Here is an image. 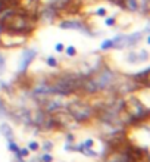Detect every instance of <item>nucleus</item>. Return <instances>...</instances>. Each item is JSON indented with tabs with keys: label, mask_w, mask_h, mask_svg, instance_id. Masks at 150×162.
I'll list each match as a JSON object with an SVG mask.
<instances>
[{
	"label": "nucleus",
	"mask_w": 150,
	"mask_h": 162,
	"mask_svg": "<svg viewBox=\"0 0 150 162\" xmlns=\"http://www.w3.org/2000/svg\"><path fill=\"white\" fill-rule=\"evenodd\" d=\"M33 27H34L33 18H30L25 14L10 12V14H7L5 18H2V21H0V30L15 34L30 33L33 30Z\"/></svg>",
	"instance_id": "f257e3e1"
},
{
	"label": "nucleus",
	"mask_w": 150,
	"mask_h": 162,
	"mask_svg": "<svg viewBox=\"0 0 150 162\" xmlns=\"http://www.w3.org/2000/svg\"><path fill=\"white\" fill-rule=\"evenodd\" d=\"M124 108H125V114L130 116L131 121H141L143 118H146L149 115V111L146 108H143L141 102L136 99V97H131L124 103Z\"/></svg>",
	"instance_id": "f03ea898"
},
{
	"label": "nucleus",
	"mask_w": 150,
	"mask_h": 162,
	"mask_svg": "<svg viewBox=\"0 0 150 162\" xmlns=\"http://www.w3.org/2000/svg\"><path fill=\"white\" fill-rule=\"evenodd\" d=\"M68 112L71 116H74L77 121L84 122L90 119L94 115V109L87 103H81V102H74L68 106Z\"/></svg>",
	"instance_id": "7ed1b4c3"
},
{
	"label": "nucleus",
	"mask_w": 150,
	"mask_h": 162,
	"mask_svg": "<svg viewBox=\"0 0 150 162\" xmlns=\"http://www.w3.org/2000/svg\"><path fill=\"white\" fill-rule=\"evenodd\" d=\"M93 83L96 84V87H97V90H105V88H108L113 83V80H115V75H113V72L110 71L109 68H102L99 72H96L94 75H93Z\"/></svg>",
	"instance_id": "20e7f679"
},
{
	"label": "nucleus",
	"mask_w": 150,
	"mask_h": 162,
	"mask_svg": "<svg viewBox=\"0 0 150 162\" xmlns=\"http://www.w3.org/2000/svg\"><path fill=\"white\" fill-rule=\"evenodd\" d=\"M0 43H2V46H6V47H15V46H19L24 43V37H22V34L3 31L0 35Z\"/></svg>",
	"instance_id": "39448f33"
},
{
	"label": "nucleus",
	"mask_w": 150,
	"mask_h": 162,
	"mask_svg": "<svg viewBox=\"0 0 150 162\" xmlns=\"http://www.w3.org/2000/svg\"><path fill=\"white\" fill-rule=\"evenodd\" d=\"M34 58H35V50H31V49L24 50L22 58H21V63H19V72H24L28 68V65L34 61Z\"/></svg>",
	"instance_id": "423d86ee"
},
{
	"label": "nucleus",
	"mask_w": 150,
	"mask_h": 162,
	"mask_svg": "<svg viewBox=\"0 0 150 162\" xmlns=\"http://www.w3.org/2000/svg\"><path fill=\"white\" fill-rule=\"evenodd\" d=\"M62 28H69V30H80V31H85L87 33V28L84 27V24L80 22V21H65L61 24Z\"/></svg>",
	"instance_id": "0eeeda50"
},
{
	"label": "nucleus",
	"mask_w": 150,
	"mask_h": 162,
	"mask_svg": "<svg viewBox=\"0 0 150 162\" xmlns=\"http://www.w3.org/2000/svg\"><path fill=\"white\" fill-rule=\"evenodd\" d=\"M108 162H131L127 152H115L108 158Z\"/></svg>",
	"instance_id": "6e6552de"
},
{
	"label": "nucleus",
	"mask_w": 150,
	"mask_h": 162,
	"mask_svg": "<svg viewBox=\"0 0 150 162\" xmlns=\"http://www.w3.org/2000/svg\"><path fill=\"white\" fill-rule=\"evenodd\" d=\"M81 87L85 90V91H89V93H96L97 91V87H96V84L93 83V80L91 78H82L81 81Z\"/></svg>",
	"instance_id": "1a4fd4ad"
},
{
	"label": "nucleus",
	"mask_w": 150,
	"mask_h": 162,
	"mask_svg": "<svg viewBox=\"0 0 150 162\" xmlns=\"http://www.w3.org/2000/svg\"><path fill=\"white\" fill-rule=\"evenodd\" d=\"M119 5H121L122 7H125V9L131 10V12L138 10V0H121Z\"/></svg>",
	"instance_id": "9d476101"
},
{
	"label": "nucleus",
	"mask_w": 150,
	"mask_h": 162,
	"mask_svg": "<svg viewBox=\"0 0 150 162\" xmlns=\"http://www.w3.org/2000/svg\"><path fill=\"white\" fill-rule=\"evenodd\" d=\"M124 46H127V35H118L112 40V47L122 49Z\"/></svg>",
	"instance_id": "9b49d317"
},
{
	"label": "nucleus",
	"mask_w": 150,
	"mask_h": 162,
	"mask_svg": "<svg viewBox=\"0 0 150 162\" xmlns=\"http://www.w3.org/2000/svg\"><path fill=\"white\" fill-rule=\"evenodd\" d=\"M134 80H137L140 84H141V83H144V86L147 87V86H149V69H144L141 74L134 75Z\"/></svg>",
	"instance_id": "f8f14e48"
},
{
	"label": "nucleus",
	"mask_w": 150,
	"mask_h": 162,
	"mask_svg": "<svg viewBox=\"0 0 150 162\" xmlns=\"http://www.w3.org/2000/svg\"><path fill=\"white\" fill-rule=\"evenodd\" d=\"M146 59H147V52H140V53H130L128 55V61L130 62L146 61Z\"/></svg>",
	"instance_id": "ddd939ff"
},
{
	"label": "nucleus",
	"mask_w": 150,
	"mask_h": 162,
	"mask_svg": "<svg viewBox=\"0 0 150 162\" xmlns=\"http://www.w3.org/2000/svg\"><path fill=\"white\" fill-rule=\"evenodd\" d=\"M140 40H141V33H134L131 35H127V46H134Z\"/></svg>",
	"instance_id": "4468645a"
},
{
	"label": "nucleus",
	"mask_w": 150,
	"mask_h": 162,
	"mask_svg": "<svg viewBox=\"0 0 150 162\" xmlns=\"http://www.w3.org/2000/svg\"><path fill=\"white\" fill-rule=\"evenodd\" d=\"M0 131L3 133V136L6 137L7 140H12L14 133H12V130H10V127H9L7 124H2V125H0Z\"/></svg>",
	"instance_id": "2eb2a0df"
},
{
	"label": "nucleus",
	"mask_w": 150,
	"mask_h": 162,
	"mask_svg": "<svg viewBox=\"0 0 150 162\" xmlns=\"http://www.w3.org/2000/svg\"><path fill=\"white\" fill-rule=\"evenodd\" d=\"M66 55H68V56H75V55H77V49H75L74 46L66 47Z\"/></svg>",
	"instance_id": "dca6fc26"
},
{
	"label": "nucleus",
	"mask_w": 150,
	"mask_h": 162,
	"mask_svg": "<svg viewBox=\"0 0 150 162\" xmlns=\"http://www.w3.org/2000/svg\"><path fill=\"white\" fill-rule=\"evenodd\" d=\"M9 150H12V152H18L19 148H18V144H16V143H14L12 140H9Z\"/></svg>",
	"instance_id": "f3484780"
},
{
	"label": "nucleus",
	"mask_w": 150,
	"mask_h": 162,
	"mask_svg": "<svg viewBox=\"0 0 150 162\" xmlns=\"http://www.w3.org/2000/svg\"><path fill=\"white\" fill-rule=\"evenodd\" d=\"M112 47V40H106L102 43V49L103 50H106V49H110Z\"/></svg>",
	"instance_id": "a211bd4d"
},
{
	"label": "nucleus",
	"mask_w": 150,
	"mask_h": 162,
	"mask_svg": "<svg viewBox=\"0 0 150 162\" xmlns=\"http://www.w3.org/2000/svg\"><path fill=\"white\" fill-rule=\"evenodd\" d=\"M5 72V58L0 55V75Z\"/></svg>",
	"instance_id": "6ab92c4d"
},
{
	"label": "nucleus",
	"mask_w": 150,
	"mask_h": 162,
	"mask_svg": "<svg viewBox=\"0 0 150 162\" xmlns=\"http://www.w3.org/2000/svg\"><path fill=\"white\" fill-rule=\"evenodd\" d=\"M47 65H50V67H56V65H57V61H56L55 58L50 56V58H47Z\"/></svg>",
	"instance_id": "aec40b11"
},
{
	"label": "nucleus",
	"mask_w": 150,
	"mask_h": 162,
	"mask_svg": "<svg viewBox=\"0 0 150 162\" xmlns=\"http://www.w3.org/2000/svg\"><path fill=\"white\" fill-rule=\"evenodd\" d=\"M28 148H30V150H37V149H38V143L31 142L30 144H28Z\"/></svg>",
	"instance_id": "412c9836"
},
{
	"label": "nucleus",
	"mask_w": 150,
	"mask_h": 162,
	"mask_svg": "<svg viewBox=\"0 0 150 162\" xmlns=\"http://www.w3.org/2000/svg\"><path fill=\"white\" fill-rule=\"evenodd\" d=\"M52 159H53V158H52L50 155H43L41 156V161L43 162H52Z\"/></svg>",
	"instance_id": "4be33fe9"
},
{
	"label": "nucleus",
	"mask_w": 150,
	"mask_h": 162,
	"mask_svg": "<svg viewBox=\"0 0 150 162\" xmlns=\"http://www.w3.org/2000/svg\"><path fill=\"white\" fill-rule=\"evenodd\" d=\"M96 14L99 15V16H105V15H106V9H105V7H100V9H97Z\"/></svg>",
	"instance_id": "5701e85b"
},
{
	"label": "nucleus",
	"mask_w": 150,
	"mask_h": 162,
	"mask_svg": "<svg viewBox=\"0 0 150 162\" xmlns=\"http://www.w3.org/2000/svg\"><path fill=\"white\" fill-rule=\"evenodd\" d=\"M105 22H106V25L112 27V25H115V18H108V19L105 21Z\"/></svg>",
	"instance_id": "b1692460"
},
{
	"label": "nucleus",
	"mask_w": 150,
	"mask_h": 162,
	"mask_svg": "<svg viewBox=\"0 0 150 162\" xmlns=\"http://www.w3.org/2000/svg\"><path fill=\"white\" fill-rule=\"evenodd\" d=\"M63 44H62V43H57V44H56V50H57V52H62V50H63Z\"/></svg>",
	"instance_id": "393cba45"
},
{
	"label": "nucleus",
	"mask_w": 150,
	"mask_h": 162,
	"mask_svg": "<svg viewBox=\"0 0 150 162\" xmlns=\"http://www.w3.org/2000/svg\"><path fill=\"white\" fill-rule=\"evenodd\" d=\"M84 146H85V148H87V149H90V148H91V146H93V140H87V142H85V144H84Z\"/></svg>",
	"instance_id": "a878e982"
},
{
	"label": "nucleus",
	"mask_w": 150,
	"mask_h": 162,
	"mask_svg": "<svg viewBox=\"0 0 150 162\" xmlns=\"http://www.w3.org/2000/svg\"><path fill=\"white\" fill-rule=\"evenodd\" d=\"M44 149H46V150H50V149H52V143L46 142V143H44Z\"/></svg>",
	"instance_id": "bb28decb"
},
{
	"label": "nucleus",
	"mask_w": 150,
	"mask_h": 162,
	"mask_svg": "<svg viewBox=\"0 0 150 162\" xmlns=\"http://www.w3.org/2000/svg\"><path fill=\"white\" fill-rule=\"evenodd\" d=\"M3 7H5V3H3V0H0V12L3 10Z\"/></svg>",
	"instance_id": "cd10ccee"
},
{
	"label": "nucleus",
	"mask_w": 150,
	"mask_h": 162,
	"mask_svg": "<svg viewBox=\"0 0 150 162\" xmlns=\"http://www.w3.org/2000/svg\"><path fill=\"white\" fill-rule=\"evenodd\" d=\"M110 2H115V3H118V5L121 3V0H110Z\"/></svg>",
	"instance_id": "c85d7f7f"
}]
</instances>
